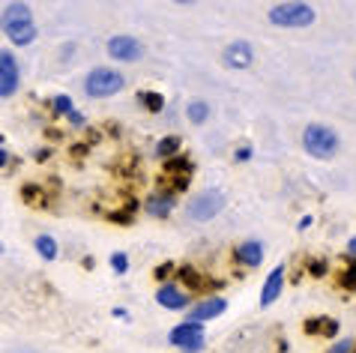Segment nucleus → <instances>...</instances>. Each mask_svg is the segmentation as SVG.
Returning <instances> with one entry per match:
<instances>
[{"label":"nucleus","instance_id":"nucleus-1","mask_svg":"<svg viewBox=\"0 0 356 353\" xmlns=\"http://www.w3.org/2000/svg\"><path fill=\"white\" fill-rule=\"evenodd\" d=\"M0 31L9 36L13 45H31L36 39V22L33 13L27 3H9L3 13H0Z\"/></svg>","mask_w":356,"mask_h":353},{"label":"nucleus","instance_id":"nucleus-2","mask_svg":"<svg viewBox=\"0 0 356 353\" xmlns=\"http://www.w3.org/2000/svg\"><path fill=\"white\" fill-rule=\"evenodd\" d=\"M339 144H341L339 135L323 123H312V126H305V132H302V147L312 159H323V162L332 159V156L339 153Z\"/></svg>","mask_w":356,"mask_h":353},{"label":"nucleus","instance_id":"nucleus-3","mask_svg":"<svg viewBox=\"0 0 356 353\" xmlns=\"http://www.w3.org/2000/svg\"><path fill=\"white\" fill-rule=\"evenodd\" d=\"M123 87H126L123 72L111 69V66H96V69H90L84 78V93L90 96V99H108V96L120 93Z\"/></svg>","mask_w":356,"mask_h":353},{"label":"nucleus","instance_id":"nucleus-4","mask_svg":"<svg viewBox=\"0 0 356 353\" xmlns=\"http://www.w3.org/2000/svg\"><path fill=\"white\" fill-rule=\"evenodd\" d=\"M266 18H270V24H275V27H309V24H314L318 13H314L312 3H275L270 13H266Z\"/></svg>","mask_w":356,"mask_h":353},{"label":"nucleus","instance_id":"nucleus-5","mask_svg":"<svg viewBox=\"0 0 356 353\" xmlns=\"http://www.w3.org/2000/svg\"><path fill=\"white\" fill-rule=\"evenodd\" d=\"M204 341H207L204 323L183 320V323H177V327L168 332V345H174L177 350H183V353H201Z\"/></svg>","mask_w":356,"mask_h":353},{"label":"nucleus","instance_id":"nucleus-6","mask_svg":"<svg viewBox=\"0 0 356 353\" xmlns=\"http://www.w3.org/2000/svg\"><path fill=\"white\" fill-rule=\"evenodd\" d=\"M225 210V195L219 189H207L201 195H195V201H189V219L192 222H210Z\"/></svg>","mask_w":356,"mask_h":353},{"label":"nucleus","instance_id":"nucleus-7","mask_svg":"<svg viewBox=\"0 0 356 353\" xmlns=\"http://www.w3.org/2000/svg\"><path fill=\"white\" fill-rule=\"evenodd\" d=\"M22 87V69H18V57L9 48H0V99L18 93Z\"/></svg>","mask_w":356,"mask_h":353},{"label":"nucleus","instance_id":"nucleus-8","mask_svg":"<svg viewBox=\"0 0 356 353\" xmlns=\"http://www.w3.org/2000/svg\"><path fill=\"white\" fill-rule=\"evenodd\" d=\"M108 57H114V60H120V63H135V60H141L144 57V45H141V39H135L129 33H117L108 39Z\"/></svg>","mask_w":356,"mask_h":353},{"label":"nucleus","instance_id":"nucleus-9","mask_svg":"<svg viewBox=\"0 0 356 353\" xmlns=\"http://www.w3.org/2000/svg\"><path fill=\"white\" fill-rule=\"evenodd\" d=\"M222 63L227 66V69H249V66L254 63V48L245 42V39H234L231 45H225L222 51Z\"/></svg>","mask_w":356,"mask_h":353},{"label":"nucleus","instance_id":"nucleus-10","mask_svg":"<svg viewBox=\"0 0 356 353\" xmlns=\"http://www.w3.org/2000/svg\"><path fill=\"white\" fill-rule=\"evenodd\" d=\"M156 302H159L162 309L183 311V309H189V293L177 281H165V284H159V290H156Z\"/></svg>","mask_w":356,"mask_h":353},{"label":"nucleus","instance_id":"nucleus-11","mask_svg":"<svg viewBox=\"0 0 356 353\" xmlns=\"http://www.w3.org/2000/svg\"><path fill=\"white\" fill-rule=\"evenodd\" d=\"M225 309H227V299L225 297H204L201 302H195V306L189 309V318H186V320L204 323V320H213V318L225 315Z\"/></svg>","mask_w":356,"mask_h":353},{"label":"nucleus","instance_id":"nucleus-12","mask_svg":"<svg viewBox=\"0 0 356 353\" xmlns=\"http://www.w3.org/2000/svg\"><path fill=\"white\" fill-rule=\"evenodd\" d=\"M282 288H284V263H279V267L266 276L264 288H261V309H270L273 302L282 297Z\"/></svg>","mask_w":356,"mask_h":353},{"label":"nucleus","instance_id":"nucleus-13","mask_svg":"<svg viewBox=\"0 0 356 353\" xmlns=\"http://www.w3.org/2000/svg\"><path fill=\"white\" fill-rule=\"evenodd\" d=\"M144 207H147V213H150L153 219H168L171 210L177 207V195L174 192H156V195L147 198Z\"/></svg>","mask_w":356,"mask_h":353},{"label":"nucleus","instance_id":"nucleus-14","mask_svg":"<svg viewBox=\"0 0 356 353\" xmlns=\"http://www.w3.org/2000/svg\"><path fill=\"white\" fill-rule=\"evenodd\" d=\"M234 258L243 263V267H261L264 263V246L258 240H245L234 249Z\"/></svg>","mask_w":356,"mask_h":353},{"label":"nucleus","instance_id":"nucleus-15","mask_svg":"<svg viewBox=\"0 0 356 353\" xmlns=\"http://www.w3.org/2000/svg\"><path fill=\"white\" fill-rule=\"evenodd\" d=\"M186 117H189L192 126H201V123H207V117H210V105L204 99H195V102L186 105Z\"/></svg>","mask_w":356,"mask_h":353},{"label":"nucleus","instance_id":"nucleus-16","mask_svg":"<svg viewBox=\"0 0 356 353\" xmlns=\"http://www.w3.org/2000/svg\"><path fill=\"white\" fill-rule=\"evenodd\" d=\"M180 147L183 141L177 138V135H168V138H162L159 144H156V156H162V159H174V156H180Z\"/></svg>","mask_w":356,"mask_h":353},{"label":"nucleus","instance_id":"nucleus-17","mask_svg":"<svg viewBox=\"0 0 356 353\" xmlns=\"http://www.w3.org/2000/svg\"><path fill=\"white\" fill-rule=\"evenodd\" d=\"M33 249L39 252V258H45V261H54L57 258V240L48 237V233H39V237L33 240Z\"/></svg>","mask_w":356,"mask_h":353},{"label":"nucleus","instance_id":"nucleus-18","mask_svg":"<svg viewBox=\"0 0 356 353\" xmlns=\"http://www.w3.org/2000/svg\"><path fill=\"white\" fill-rule=\"evenodd\" d=\"M165 171L168 174H177L180 180H189V176H192V162L183 159V156H174V159L165 162Z\"/></svg>","mask_w":356,"mask_h":353},{"label":"nucleus","instance_id":"nucleus-19","mask_svg":"<svg viewBox=\"0 0 356 353\" xmlns=\"http://www.w3.org/2000/svg\"><path fill=\"white\" fill-rule=\"evenodd\" d=\"M138 99H141L147 111H153V114H159L162 108H165V96L162 93H141Z\"/></svg>","mask_w":356,"mask_h":353},{"label":"nucleus","instance_id":"nucleus-20","mask_svg":"<svg viewBox=\"0 0 356 353\" xmlns=\"http://www.w3.org/2000/svg\"><path fill=\"white\" fill-rule=\"evenodd\" d=\"M177 276H180L186 284H189V288H204V279L201 276H197V270H192V267H180V270H177Z\"/></svg>","mask_w":356,"mask_h":353},{"label":"nucleus","instance_id":"nucleus-21","mask_svg":"<svg viewBox=\"0 0 356 353\" xmlns=\"http://www.w3.org/2000/svg\"><path fill=\"white\" fill-rule=\"evenodd\" d=\"M51 108H54V114H72L75 111V105H72V99H69V96L66 93H60V96H54V99H51Z\"/></svg>","mask_w":356,"mask_h":353},{"label":"nucleus","instance_id":"nucleus-22","mask_svg":"<svg viewBox=\"0 0 356 353\" xmlns=\"http://www.w3.org/2000/svg\"><path fill=\"white\" fill-rule=\"evenodd\" d=\"M111 267H114L117 276H123V272H129V258H126L123 252H114L111 254Z\"/></svg>","mask_w":356,"mask_h":353},{"label":"nucleus","instance_id":"nucleus-23","mask_svg":"<svg viewBox=\"0 0 356 353\" xmlns=\"http://www.w3.org/2000/svg\"><path fill=\"white\" fill-rule=\"evenodd\" d=\"M341 284H344V288H348V290H356V261H350V267L344 270Z\"/></svg>","mask_w":356,"mask_h":353},{"label":"nucleus","instance_id":"nucleus-24","mask_svg":"<svg viewBox=\"0 0 356 353\" xmlns=\"http://www.w3.org/2000/svg\"><path fill=\"white\" fill-rule=\"evenodd\" d=\"M356 350V345L350 338H344V341H335V345L330 347V353H353Z\"/></svg>","mask_w":356,"mask_h":353},{"label":"nucleus","instance_id":"nucleus-25","mask_svg":"<svg viewBox=\"0 0 356 353\" xmlns=\"http://www.w3.org/2000/svg\"><path fill=\"white\" fill-rule=\"evenodd\" d=\"M321 332L326 338H332L335 332H339V320H332V318H323V327H321Z\"/></svg>","mask_w":356,"mask_h":353},{"label":"nucleus","instance_id":"nucleus-26","mask_svg":"<svg viewBox=\"0 0 356 353\" xmlns=\"http://www.w3.org/2000/svg\"><path fill=\"white\" fill-rule=\"evenodd\" d=\"M252 144H243V147H236V156H234V159L236 162H245V159H252Z\"/></svg>","mask_w":356,"mask_h":353},{"label":"nucleus","instance_id":"nucleus-27","mask_svg":"<svg viewBox=\"0 0 356 353\" xmlns=\"http://www.w3.org/2000/svg\"><path fill=\"white\" fill-rule=\"evenodd\" d=\"M321 327H323V318H312L309 323H305V332L314 336V332H321Z\"/></svg>","mask_w":356,"mask_h":353},{"label":"nucleus","instance_id":"nucleus-28","mask_svg":"<svg viewBox=\"0 0 356 353\" xmlns=\"http://www.w3.org/2000/svg\"><path fill=\"white\" fill-rule=\"evenodd\" d=\"M171 272H174V263H162V267H156L153 276H156V279H168Z\"/></svg>","mask_w":356,"mask_h":353},{"label":"nucleus","instance_id":"nucleus-29","mask_svg":"<svg viewBox=\"0 0 356 353\" xmlns=\"http://www.w3.org/2000/svg\"><path fill=\"white\" fill-rule=\"evenodd\" d=\"M323 272H326V263L323 261H314L312 263V276H323Z\"/></svg>","mask_w":356,"mask_h":353},{"label":"nucleus","instance_id":"nucleus-30","mask_svg":"<svg viewBox=\"0 0 356 353\" xmlns=\"http://www.w3.org/2000/svg\"><path fill=\"white\" fill-rule=\"evenodd\" d=\"M69 123H72V126H84V114L72 111V114H69Z\"/></svg>","mask_w":356,"mask_h":353},{"label":"nucleus","instance_id":"nucleus-31","mask_svg":"<svg viewBox=\"0 0 356 353\" xmlns=\"http://www.w3.org/2000/svg\"><path fill=\"white\" fill-rule=\"evenodd\" d=\"M296 228H300V231H309V228H312V215H302V219H300V224H296Z\"/></svg>","mask_w":356,"mask_h":353},{"label":"nucleus","instance_id":"nucleus-32","mask_svg":"<svg viewBox=\"0 0 356 353\" xmlns=\"http://www.w3.org/2000/svg\"><path fill=\"white\" fill-rule=\"evenodd\" d=\"M348 254H350V258H353V261H356V237H353V240H350V243H348Z\"/></svg>","mask_w":356,"mask_h":353},{"label":"nucleus","instance_id":"nucleus-33","mask_svg":"<svg viewBox=\"0 0 356 353\" xmlns=\"http://www.w3.org/2000/svg\"><path fill=\"white\" fill-rule=\"evenodd\" d=\"M6 162H9V153L3 150V147H0V168H3V165H6Z\"/></svg>","mask_w":356,"mask_h":353},{"label":"nucleus","instance_id":"nucleus-34","mask_svg":"<svg viewBox=\"0 0 356 353\" xmlns=\"http://www.w3.org/2000/svg\"><path fill=\"white\" fill-rule=\"evenodd\" d=\"M0 147H3V138H0Z\"/></svg>","mask_w":356,"mask_h":353},{"label":"nucleus","instance_id":"nucleus-35","mask_svg":"<svg viewBox=\"0 0 356 353\" xmlns=\"http://www.w3.org/2000/svg\"><path fill=\"white\" fill-rule=\"evenodd\" d=\"M0 252H3V246H0Z\"/></svg>","mask_w":356,"mask_h":353},{"label":"nucleus","instance_id":"nucleus-36","mask_svg":"<svg viewBox=\"0 0 356 353\" xmlns=\"http://www.w3.org/2000/svg\"><path fill=\"white\" fill-rule=\"evenodd\" d=\"M24 353H27V350H24Z\"/></svg>","mask_w":356,"mask_h":353},{"label":"nucleus","instance_id":"nucleus-37","mask_svg":"<svg viewBox=\"0 0 356 353\" xmlns=\"http://www.w3.org/2000/svg\"><path fill=\"white\" fill-rule=\"evenodd\" d=\"M353 353H356V350H353Z\"/></svg>","mask_w":356,"mask_h":353}]
</instances>
